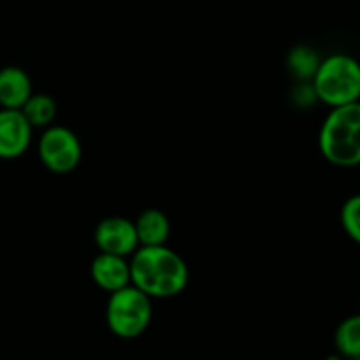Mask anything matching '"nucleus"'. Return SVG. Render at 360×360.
Instances as JSON below:
<instances>
[{"instance_id": "obj_5", "label": "nucleus", "mask_w": 360, "mask_h": 360, "mask_svg": "<svg viewBox=\"0 0 360 360\" xmlns=\"http://www.w3.org/2000/svg\"><path fill=\"white\" fill-rule=\"evenodd\" d=\"M39 158L49 172L69 174L79 165L83 157L79 137L62 125H49L39 139Z\"/></svg>"}, {"instance_id": "obj_4", "label": "nucleus", "mask_w": 360, "mask_h": 360, "mask_svg": "<svg viewBox=\"0 0 360 360\" xmlns=\"http://www.w3.org/2000/svg\"><path fill=\"white\" fill-rule=\"evenodd\" d=\"M153 299L132 283L111 292L105 304V323L120 340H136L146 333L153 319Z\"/></svg>"}, {"instance_id": "obj_2", "label": "nucleus", "mask_w": 360, "mask_h": 360, "mask_svg": "<svg viewBox=\"0 0 360 360\" xmlns=\"http://www.w3.org/2000/svg\"><path fill=\"white\" fill-rule=\"evenodd\" d=\"M323 158L336 167H355L360 162V104L333 108L319 134Z\"/></svg>"}, {"instance_id": "obj_11", "label": "nucleus", "mask_w": 360, "mask_h": 360, "mask_svg": "<svg viewBox=\"0 0 360 360\" xmlns=\"http://www.w3.org/2000/svg\"><path fill=\"white\" fill-rule=\"evenodd\" d=\"M20 111L28 120L32 129H46L53 125L56 118V102L48 94H32Z\"/></svg>"}, {"instance_id": "obj_12", "label": "nucleus", "mask_w": 360, "mask_h": 360, "mask_svg": "<svg viewBox=\"0 0 360 360\" xmlns=\"http://www.w3.org/2000/svg\"><path fill=\"white\" fill-rule=\"evenodd\" d=\"M334 345L341 357L348 360L360 359V316L352 315L338 326Z\"/></svg>"}, {"instance_id": "obj_8", "label": "nucleus", "mask_w": 360, "mask_h": 360, "mask_svg": "<svg viewBox=\"0 0 360 360\" xmlns=\"http://www.w3.org/2000/svg\"><path fill=\"white\" fill-rule=\"evenodd\" d=\"M90 276L94 283L108 294L127 287L130 285V266L127 257L98 252L90 264Z\"/></svg>"}, {"instance_id": "obj_3", "label": "nucleus", "mask_w": 360, "mask_h": 360, "mask_svg": "<svg viewBox=\"0 0 360 360\" xmlns=\"http://www.w3.org/2000/svg\"><path fill=\"white\" fill-rule=\"evenodd\" d=\"M311 86L319 101L330 108L354 104L360 97V67L357 60L336 53L320 60L311 77Z\"/></svg>"}, {"instance_id": "obj_10", "label": "nucleus", "mask_w": 360, "mask_h": 360, "mask_svg": "<svg viewBox=\"0 0 360 360\" xmlns=\"http://www.w3.org/2000/svg\"><path fill=\"white\" fill-rule=\"evenodd\" d=\"M139 246H164L171 236V221L167 214L155 207H148L134 221Z\"/></svg>"}, {"instance_id": "obj_1", "label": "nucleus", "mask_w": 360, "mask_h": 360, "mask_svg": "<svg viewBox=\"0 0 360 360\" xmlns=\"http://www.w3.org/2000/svg\"><path fill=\"white\" fill-rule=\"evenodd\" d=\"M130 257V283L148 297H176L188 285V266L181 255L165 245L139 246Z\"/></svg>"}, {"instance_id": "obj_7", "label": "nucleus", "mask_w": 360, "mask_h": 360, "mask_svg": "<svg viewBox=\"0 0 360 360\" xmlns=\"http://www.w3.org/2000/svg\"><path fill=\"white\" fill-rule=\"evenodd\" d=\"M32 132L34 129L20 109H0V158L14 160L27 153Z\"/></svg>"}, {"instance_id": "obj_9", "label": "nucleus", "mask_w": 360, "mask_h": 360, "mask_svg": "<svg viewBox=\"0 0 360 360\" xmlns=\"http://www.w3.org/2000/svg\"><path fill=\"white\" fill-rule=\"evenodd\" d=\"M32 94L30 76L21 67L7 65L0 69V108L21 109Z\"/></svg>"}, {"instance_id": "obj_13", "label": "nucleus", "mask_w": 360, "mask_h": 360, "mask_svg": "<svg viewBox=\"0 0 360 360\" xmlns=\"http://www.w3.org/2000/svg\"><path fill=\"white\" fill-rule=\"evenodd\" d=\"M320 60L322 58L316 55L315 49H311L309 46H297V48L288 51L287 65L288 70H290L297 79L311 81L316 69H319Z\"/></svg>"}, {"instance_id": "obj_6", "label": "nucleus", "mask_w": 360, "mask_h": 360, "mask_svg": "<svg viewBox=\"0 0 360 360\" xmlns=\"http://www.w3.org/2000/svg\"><path fill=\"white\" fill-rule=\"evenodd\" d=\"M94 241L98 252L118 257H130L139 248L134 221L125 217H108L98 221Z\"/></svg>"}, {"instance_id": "obj_14", "label": "nucleus", "mask_w": 360, "mask_h": 360, "mask_svg": "<svg viewBox=\"0 0 360 360\" xmlns=\"http://www.w3.org/2000/svg\"><path fill=\"white\" fill-rule=\"evenodd\" d=\"M341 227L347 232V236L350 239H354L355 243L360 241V197L352 195L350 199H347V202L343 204L340 213Z\"/></svg>"}, {"instance_id": "obj_15", "label": "nucleus", "mask_w": 360, "mask_h": 360, "mask_svg": "<svg viewBox=\"0 0 360 360\" xmlns=\"http://www.w3.org/2000/svg\"><path fill=\"white\" fill-rule=\"evenodd\" d=\"M327 360H341V357H329Z\"/></svg>"}]
</instances>
